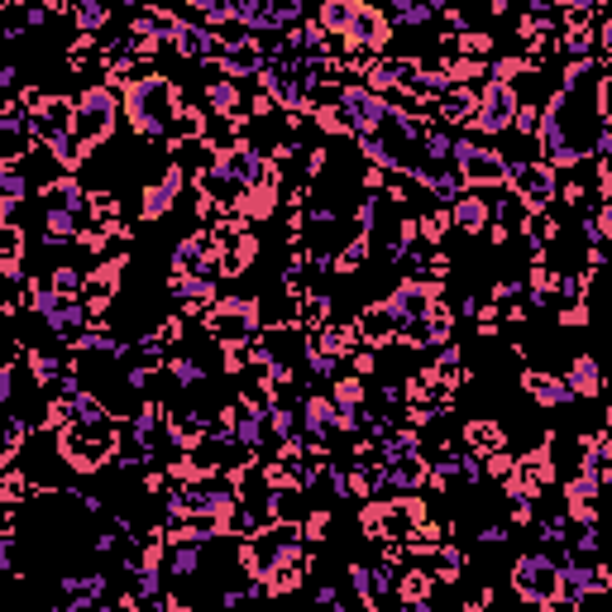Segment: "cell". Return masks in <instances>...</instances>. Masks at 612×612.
I'll use <instances>...</instances> for the list:
<instances>
[{
    "label": "cell",
    "mask_w": 612,
    "mask_h": 612,
    "mask_svg": "<svg viewBox=\"0 0 612 612\" xmlns=\"http://www.w3.org/2000/svg\"><path fill=\"white\" fill-rule=\"evenodd\" d=\"M115 91H120V115L130 120V130L149 144L173 149V115L182 87L153 72V77H125V82H115Z\"/></svg>",
    "instance_id": "obj_1"
},
{
    "label": "cell",
    "mask_w": 612,
    "mask_h": 612,
    "mask_svg": "<svg viewBox=\"0 0 612 612\" xmlns=\"http://www.w3.org/2000/svg\"><path fill=\"white\" fill-rule=\"evenodd\" d=\"M201 326L211 330L220 350H244L259 335V302L254 297H216L201 311Z\"/></svg>",
    "instance_id": "obj_2"
},
{
    "label": "cell",
    "mask_w": 612,
    "mask_h": 612,
    "mask_svg": "<svg viewBox=\"0 0 612 612\" xmlns=\"http://www.w3.org/2000/svg\"><path fill=\"white\" fill-rule=\"evenodd\" d=\"M450 163H455V173L464 177V187H474V192L507 187V153L488 149L479 134H455V144H450Z\"/></svg>",
    "instance_id": "obj_3"
},
{
    "label": "cell",
    "mask_w": 612,
    "mask_h": 612,
    "mask_svg": "<svg viewBox=\"0 0 612 612\" xmlns=\"http://www.w3.org/2000/svg\"><path fill=\"white\" fill-rule=\"evenodd\" d=\"M555 187H560V173L546 158H507V192L522 201V211H546L555 201Z\"/></svg>",
    "instance_id": "obj_4"
},
{
    "label": "cell",
    "mask_w": 612,
    "mask_h": 612,
    "mask_svg": "<svg viewBox=\"0 0 612 612\" xmlns=\"http://www.w3.org/2000/svg\"><path fill=\"white\" fill-rule=\"evenodd\" d=\"M330 96H335V110L350 125V134H378L388 125V115H393V101L369 91L364 82H345V87H335Z\"/></svg>",
    "instance_id": "obj_5"
},
{
    "label": "cell",
    "mask_w": 612,
    "mask_h": 612,
    "mask_svg": "<svg viewBox=\"0 0 612 612\" xmlns=\"http://www.w3.org/2000/svg\"><path fill=\"white\" fill-rule=\"evenodd\" d=\"M517 82H503V77H488L479 87V106H474V120L469 130L479 139H498V134L512 130V115H517Z\"/></svg>",
    "instance_id": "obj_6"
},
{
    "label": "cell",
    "mask_w": 612,
    "mask_h": 612,
    "mask_svg": "<svg viewBox=\"0 0 612 612\" xmlns=\"http://www.w3.org/2000/svg\"><path fill=\"white\" fill-rule=\"evenodd\" d=\"M512 589L522 603H555L560 598V560L546 550H526L512 565Z\"/></svg>",
    "instance_id": "obj_7"
},
{
    "label": "cell",
    "mask_w": 612,
    "mask_h": 612,
    "mask_svg": "<svg viewBox=\"0 0 612 612\" xmlns=\"http://www.w3.org/2000/svg\"><path fill=\"white\" fill-rule=\"evenodd\" d=\"M182 187H187V168H182V163H168V168H163V177L144 187V201H139V220H163L177 206Z\"/></svg>",
    "instance_id": "obj_8"
},
{
    "label": "cell",
    "mask_w": 612,
    "mask_h": 612,
    "mask_svg": "<svg viewBox=\"0 0 612 612\" xmlns=\"http://www.w3.org/2000/svg\"><path fill=\"white\" fill-rule=\"evenodd\" d=\"M173 48L187 58V63H211V58L220 53V29H206L201 20H177Z\"/></svg>",
    "instance_id": "obj_9"
},
{
    "label": "cell",
    "mask_w": 612,
    "mask_h": 612,
    "mask_svg": "<svg viewBox=\"0 0 612 612\" xmlns=\"http://www.w3.org/2000/svg\"><path fill=\"white\" fill-rule=\"evenodd\" d=\"M450 230H459V235H479V230H488V220H493V206H488V197L483 192H474V187H464L450 206Z\"/></svg>",
    "instance_id": "obj_10"
},
{
    "label": "cell",
    "mask_w": 612,
    "mask_h": 612,
    "mask_svg": "<svg viewBox=\"0 0 612 612\" xmlns=\"http://www.w3.org/2000/svg\"><path fill=\"white\" fill-rule=\"evenodd\" d=\"M431 106H436V115H440V125H445V130H469L474 106H479V91L464 87V82H455V87L445 91V96H436Z\"/></svg>",
    "instance_id": "obj_11"
},
{
    "label": "cell",
    "mask_w": 612,
    "mask_h": 612,
    "mask_svg": "<svg viewBox=\"0 0 612 612\" xmlns=\"http://www.w3.org/2000/svg\"><path fill=\"white\" fill-rule=\"evenodd\" d=\"M522 388L536 397V407H546V412H555V407H569V402H574V397H569V388H565V378H555V373H546V369H526L522 373Z\"/></svg>",
    "instance_id": "obj_12"
},
{
    "label": "cell",
    "mask_w": 612,
    "mask_h": 612,
    "mask_svg": "<svg viewBox=\"0 0 612 612\" xmlns=\"http://www.w3.org/2000/svg\"><path fill=\"white\" fill-rule=\"evenodd\" d=\"M560 378H565L569 397H598L603 393V369H598L593 354H574V364H569Z\"/></svg>",
    "instance_id": "obj_13"
},
{
    "label": "cell",
    "mask_w": 612,
    "mask_h": 612,
    "mask_svg": "<svg viewBox=\"0 0 612 612\" xmlns=\"http://www.w3.org/2000/svg\"><path fill=\"white\" fill-rule=\"evenodd\" d=\"M393 29H426V24L436 20V5L431 0H383L378 5Z\"/></svg>",
    "instance_id": "obj_14"
},
{
    "label": "cell",
    "mask_w": 612,
    "mask_h": 612,
    "mask_svg": "<svg viewBox=\"0 0 612 612\" xmlns=\"http://www.w3.org/2000/svg\"><path fill=\"white\" fill-rule=\"evenodd\" d=\"M206 110L216 115V120H230V115H244V91L240 82H230V77H216V82H206Z\"/></svg>",
    "instance_id": "obj_15"
},
{
    "label": "cell",
    "mask_w": 612,
    "mask_h": 612,
    "mask_svg": "<svg viewBox=\"0 0 612 612\" xmlns=\"http://www.w3.org/2000/svg\"><path fill=\"white\" fill-rule=\"evenodd\" d=\"M24 197H29V173L20 163H0V220L15 216Z\"/></svg>",
    "instance_id": "obj_16"
},
{
    "label": "cell",
    "mask_w": 612,
    "mask_h": 612,
    "mask_svg": "<svg viewBox=\"0 0 612 612\" xmlns=\"http://www.w3.org/2000/svg\"><path fill=\"white\" fill-rule=\"evenodd\" d=\"M63 593L72 598V612L96 608L106 593V574H63Z\"/></svg>",
    "instance_id": "obj_17"
},
{
    "label": "cell",
    "mask_w": 612,
    "mask_h": 612,
    "mask_svg": "<svg viewBox=\"0 0 612 612\" xmlns=\"http://www.w3.org/2000/svg\"><path fill=\"white\" fill-rule=\"evenodd\" d=\"M393 589H397V598H402L407 608H416V603L426 608V603H431V593H436V574H431L426 565H416V569H407V574L397 579Z\"/></svg>",
    "instance_id": "obj_18"
},
{
    "label": "cell",
    "mask_w": 612,
    "mask_h": 612,
    "mask_svg": "<svg viewBox=\"0 0 612 612\" xmlns=\"http://www.w3.org/2000/svg\"><path fill=\"white\" fill-rule=\"evenodd\" d=\"M115 5L120 0H72V24H77V34H101L115 15Z\"/></svg>",
    "instance_id": "obj_19"
},
{
    "label": "cell",
    "mask_w": 612,
    "mask_h": 612,
    "mask_svg": "<svg viewBox=\"0 0 612 612\" xmlns=\"http://www.w3.org/2000/svg\"><path fill=\"white\" fill-rule=\"evenodd\" d=\"M459 440H464V450L488 455V450H503V445H507V431H503V426H493V421H464Z\"/></svg>",
    "instance_id": "obj_20"
},
{
    "label": "cell",
    "mask_w": 612,
    "mask_h": 612,
    "mask_svg": "<svg viewBox=\"0 0 612 612\" xmlns=\"http://www.w3.org/2000/svg\"><path fill=\"white\" fill-rule=\"evenodd\" d=\"M82 235V220L72 216V211H63V206H48L44 211V249H58V244L77 240Z\"/></svg>",
    "instance_id": "obj_21"
},
{
    "label": "cell",
    "mask_w": 612,
    "mask_h": 612,
    "mask_svg": "<svg viewBox=\"0 0 612 612\" xmlns=\"http://www.w3.org/2000/svg\"><path fill=\"white\" fill-rule=\"evenodd\" d=\"M125 268H130V249H120V254H115V259H106V263H96V268H91L87 273V292H115V287H120V273H125Z\"/></svg>",
    "instance_id": "obj_22"
},
{
    "label": "cell",
    "mask_w": 612,
    "mask_h": 612,
    "mask_svg": "<svg viewBox=\"0 0 612 612\" xmlns=\"http://www.w3.org/2000/svg\"><path fill=\"white\" fill-rule=\"evenodd\" d=\"M24 369H29V378H34L39 388H53L67 373L63 359H53V354H44V350H24Z\"/></svg>",
    "instance_id": "obj_23"
},
{
    "label": "cell",
    "mask_w": 612,
    "mask_h": 612,
    "mask_svg": "<svg viewBox=\"0 0 612 612\" xmlns=\"http://www.w3.org/2000/svg\"><path fill=\"white\" fill-rule=\"evenodd\" d=\"M48 287L63 292V297H82V292H87V268H77V263H53Z\"/></svg>",
    "instance_id": "obj_24"
},
{
    "label": "cell",
    "mask_w": 612,
    "mask_h": 612,
    "mask_svg": "<svg viewBox=\"0 0 612 612\" xmlns=\"http://www.w3.org/2000/svg\"><path fill=\"white\" fill-rule=\"evenodd\" d=\"M364 378H359V373H335V378H330V402H335V407H364Z\"/></svg>",
    "instance_id": "obj_25"
},
{
    "label": "cell",
    "mask_w": 612,
    "mask_h": 612,
    "mask_svg": "<svg viewBox=\"0 0 612 612\" xmlns=\"http://www.w3.org/2000/svg\"><path fill=\"white\" fill-rule=\"evenodd\" d=\"M168 378H173L177 388H201L211 373H206V364H197V359H187V354H173V359H168Z\"/></svg>",
    "instance_id": "obj_26"
},
{
    "label": "cell",
    "mask_w": 612,
    "mask_h": 612,
    "mask_svg": "<svg viewBox=\"0 0 612 612\" xmlns=\"http://www.w3.org/2000/svg\"><path fill=\"white\" fill-rule=\"evenodd\" d=\"M450 144H455V134L450 130H421V139H416V149L426 153V163H450Z\"/></svg>",
    "instance_id": "obj_27"
},
{
    "label": "cell",
    "mask_w": 612,
    "mask_h": 612,
    "mask_svg": "<svg viewBox=\"0 0 612 612\" xmlns=\"http://www.w3.org/2000/svg\"><path fill=\"white\" fill-rule=\"evenodd\" d=\"M536 125H541V106H536V101H517V115H512V134H522L526 144H536Z\"/></svg>",
    "instance_id": "obj_28"
},
{
    "label": "cell",
    "mask_w": 612,
    "mask_h": 612,
    "mask_svg": "<svg viewBox=\"0 0 612 612\" xmlns=\"http://www.w3.org/2000/svg\"><path fill=\"white\" fill-rule=\"evenodd\" d=\"M455 48L464 53V58H493V39H488L483 29H459Z\"/></svg>",
    "instance_id": "obj_29"
},
{
    "label": "cell",
    "mask_w": 612,
    "mask_h": 612,
    "mask_svg": "<svg viewBox=\"0 0 612 612\" xmlns=\"http://www.w3.org/2000/svg\"><path fill=\"white\" fill-rule=\"evenodd\" d=\"M589 182H584V177H565V182H560V187H555V197L565 201V206H584V201H589Z\"/></svg>",
    "instance_id": "obj_30"
},
{
    "label": "cell",
    "mask_w": 612,
    "mask_h": 612,
    "mask_svg": "<svg viewBox=\"0 0 612 612\" xmlns=\"http://www.w3.org/2000/svg\"><path fill=\"white\" fill-rule=\"evenodd\" d=\"M10 397H15V359H5V364H0V407H5Z\"/></svg>",
    "instance_id": "obj_31"
},
{
    "label": "cell",
    "mask_w": 612,
    "mask_h": 612,
    "mask_svg": "<svg viewBox=\"0 0 612 612\" xmlns=\"http://www.w3.org/2000/svg\"><path fill=\"white\" fill-rule=\"evenodd\" d=\"M560 326H589V302H574L560 311Z\"/></svg>",
    "instance_id": "obj_32"
},
{
    "label": "cell",
    "mask_w": 612,
    "mask_h": 612,
    "mask_svg": "<svg viewBox=\"0 0 612 612\" xmlns=\"http://www.w3.org/2000/svg\"><path fill=\"white\" fill-rule=\"evenodd\" d=\"M373 369H378V350H369V345H364V350L354 354V373H359V378H369Z\"/></svg>",
    "instance_id": "obj_33"
},
{
    "label": "cell",
    "mask_w": 612,
    "mask_h": 612,
    "mask_svg": "<svg viewBox=\"0 0 612 612\" xmlns=\"http://www.w3.org/2000/svg\"><path fill=\"white\" fill-rule=\"evenodd\" d=\"M326 158H330V153L316 144V149H311V158H306V177H321V173H326Z\"/></svg>",
    "instance_id": "obj_34"
},
{
    "label": "cell",
    "mask_w": 612,
    "mask_h": 612,
    "mask_svg": "<svg viewBox=\"0 0 612 612\" xmlns=\"http://www.w3.org/2000/svg\"><path fill=\"white\" fill-rule=\"evenodd\" d=\"M479 541H483V546H503V541H507V526H483Z\"/></svg>",
    "instance_id": "obj_35"
},
{
    "label": "cell",
    "mask_w": 612,
    "mask_h": 612,
    "mask_svg": "<svg viewBox=\"0 0 612 612\" xmlns=\"http://www.w3.org/2000/svg\"><path fill=\"white\" fill-rule=\"evenodd\" d=\"M15 82H20V67H15V63H0V91H10Z\"/></svg>",
    "instance_id": "obj_36"
},
{
    "label": "cell",
    "mask_w": 612,
    "mask_h": 612,
    "mask_svg": "<svg viewBox=\"0 0 612 612\" xmlns=\"http://www.w3.org/2000/svg\"><path fill=\"white\" fill-rule=\"evenodd\" d=\"M316 603H345V593L326 584V589H316Z\"/></svg>",
    "instance_id": "obj_37"
},
{
    "label": "cell",
    "mask_w": 612,
    "mask_h": 612,
    "mask_svg": "<svg viewBox=\"0 0 612 612\" xmlns=\"http://www.w3.org/2000/svg\"><path fill=\"white\" fill-rule=\"evenodd\" d=\"M0 48H5V39H0Z\"/></svg>",
    "instance_id": "obj_38"
}]
</instances>
